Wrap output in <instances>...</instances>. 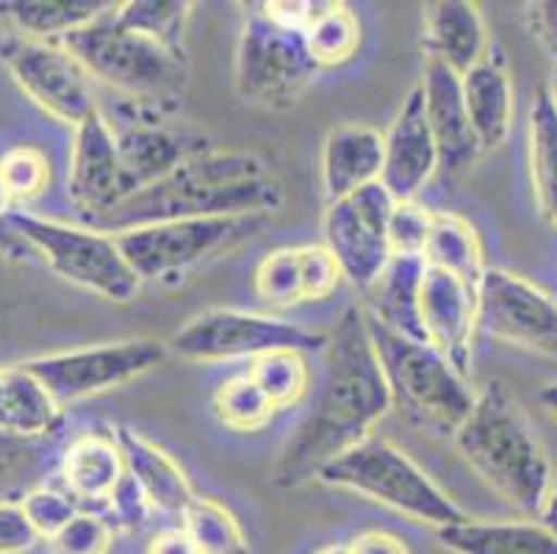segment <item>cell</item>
<instances>
[{"label":"cell","instance_id":"1","mask_svg":"<svg viewBox=\"0 0 557 554\" xmlns=\"http://www.w3.org/2000/svg\"><path fill=\"white\" fill-rule=\"evenodd\" d=\"M392 391L380 366L363 308H347L327 335L313 403L283 444L272 480L297 488L356 450L392 410Z\"/></svg>","mask_w":557,"mask_h":554},{"label":"cell","instance_id":"2","mask_svg":"<svg viewBox=\"0 0 557 554\" xmlns=\"http://www.w3.org/2000/svg\"><path fill=\"white\" fill-rule=\"evenodd\" d=\"M283 202V183L256 152L202 150L164 181L116 206L100 231L206 217H267Z\"/></svg>","mask_w":557,"mask_h":554},{"label":"cell","instance_id":"3","mask_svg":"<svg viewBox=\"0 0 557 554\" xmlns=\"http://www.w3.org/2000/svg\"><path fill=\"white\" fill-rule=\"evenodd\" d=\"M453 439L472 475L513 510L524 516L546 510L557 480L549 452L503 383L478 391L472 414Z\"/></svg>","mask_w":557,"mask_h":554},{"label":"cell","instance_id":"4","mask_svg":"<svg viewBox=\"0 0 557 554\" xmlns=\"http://www.w3.org/2000/svg\"><path fill=\"white\" fill-rule=\"evenodd\" d=\"M114 12V9H111ZM111 12L62 39L92 81L109 86L125 100L153 111L181 106L189 89V56L156 39L123 28Z\"/></svg>","mask_w":557,"mask_h":554},{"label":"cell","instance_id":"5","mask_svg":"<svg viewBox=\"0 0 557 554\" xmlns=\"http://www.w3.org/2000/svg\"><path fill=\"white\" fill-rule=\"evenodd\" d=\"M331 488H342L369 502L388 507L417 525L453 527L466 521V510L444 491L417 460L386 439H367L317 477Z\"/></svg>","mask_w":557,"mask_h":554},{"label":"cell","instance_id":"6","mask_svg":"<svg viewBox=\"0 0 557 554\" xmlns=\"http://www.w3.org/2000/svg\"><path fill=\"white\" fill-rule=\"evenodd\" d=\"M367 324L392 391V403L399 414H405V419L413 424L455 435L478 399L469 374L455 369L428 342L394 333L369 317Z\"/></svg>","mask_w":557,"mask_h":554},{"label":"cell","instance_id":"7","mask_svg":"<svg viewBox=\"0 0 557 554\" xmlns=\"http://www.w3.org/2000/svg\"><path fill=\"white\" fill-rule=\"evenodd\" d=\"M7 222L62 281L109 303H131L139 294L141 281L125 261L114 233L45 220L20 208L9 213Z\"/></svg>","mask_w":557,"mask_h":554},{"label":"cell","instance_id":"8","mask_svg":"<svg viewBox=\"0 0 557 554\" xmlns=\"http://www.w3.org/2000/svg\"><path fill=\"white\" fill-rule=\"evenodd\" d=\"M267 217H206V220H172L128 227L114 233L125 261L141 283L164 281L172 274L209 263L236 250L242 242L261 231Z\"/></svg>","mask_w":557,"mask_h":554},{"label":"cell","instance_id":"9","mask_svg":"<svg viewBox=\"0 0 557 554\" xmlns=\"http://www.w3.org/2000/svg\"><path fill=\"white\" fill-rule=\"evenodd\" d=\"M319 70L302 30L275 23L261 7L245 20L233 75L247 103L272 111L288 109L306 95Z\"/></svg>","mask_w":557,"mask_h":554},{"label":"cell","instance_id":"10","mask_svg":"<svg viewBox=\"0 0 557 554\" xmlns=\"http://www.w3.org/2000/svg\"><path fill=\"white\" fill-rule=\"evenodd\" d=\"M166 355H170L166 342L153 335H136V338L89 344L67 353L39 355L23 360V366L48 389L55 403L67 408L89 396L109 394L145 378Z\"/></svg>","mask_w":557,"mask_h":554},{"label":"cell","instance_id":"11","mask_svg":"<svg viewBox=\"0 0 557 554\" xmlns=\"http://www.w3.org/2000/svg\"><path fill=\"white\" fill-rule=\"evenodd\" d=\"M325 333L306 330L286 319L233 311V308H211L175 330L166 347L191 364H220V360L236 358L256 360L275 349H297L308 355L313 349H325Z\"/></svg>","mask_w":557,"mask_h":554},{"label":"cell","instance_id":"12","mask_svg":"<svg viewBox=\"0 0 557 554\" xmlns=\"http://www.w3.org/2000/svg\"><path fill=\"white\" fill-rule=\"evenodd\" d=\"M0 61L25 98L67 128L75 131L100 111L92 75L62 42L23 37L14 30L0 42Z\"/></svg>","mask_w":557,"mask_h":554},{"label":"cell","instance_id":"13","mask_svg":"<svg viewBox=\"0 0 557 554\" xmlns=\"http://www.w3.org/2000/svg\"><path fill=\"white\" fill-rule=\"evenodd\" d=\"M397 200L383 183L327 202L325 247L336 258L342 278L367 294L394 258L388 222Z\"/></svg>","mask_w":557,"mask_h":554},{"label":"cell","instance_id":"14","mask_svg":"<svg viewBox=\"0 0 557 554\" xmlns=\"http://www.w3.org/2000/svg\"><path fill=\"white\" fill-rule=\"evenodd\" d=\"M478 330L508 347L557 360V299L524 274L485 269L478 286Z\"/></svg>","mask_w":557,"mask_h":554},{"label":"cell","instance_id":"15","mask_svg":"<svg viewBox=\"0 0 557 554\" xmlns=\"http://www.w3.org/2000/svg\"><path fill=\"white\" fill-rule=\"evenodd\" d=\"M67 195L73 206L86 217H92L98 225L116 206H123L128 197H134L114 122L103 111H95L89 120L75 128Z\"/></svg>","mask_w":557,"mask_h":554},{"label":"cell","instance_id":"16","mask_svg":"<svg viewBox=\"0 0 557 554\" xmlns=\"http://www.w3.org/2000/svg\"><path fill=\"white\" fill-rule=\"evenodd\" d=\"M383 175L380 183L397 202L417 200L435 170L442 167L428 114H424L422 86H413L403 109L394 116L392 128L383 134Z\"/></svg>","mask_w":557,"mask_h":554},{"label":"cell","instance_id":"17","mask_svg":"<svg viewBox=\"0 0 557 554\" xmlns=\"http://www.w3.org/2000/svg\"><path fill=\"white\" fill-rule=\"evenodd\" d=\"M424 342L435 347L455 369L469 374L472 342L478 333V288L444 269L428 267L419 297Z\"/></svg>","mask_w":557,"mask_h":554},{"label":"cell","instance_id":"18","mask_svg":"<svg viewBox=\"0 0 557 554\" xmlns=\"http://www.w3.org/2000/svg\"><path fill=\"white\" fill-rule=\"evenodd\" d=\"M419 86H422L424 114H428L442 167L453 175L469 172L483 147H480L472 122H469L460 75L442 61L428 59Z\"/></svg>","mask_w":557,"mask_h":554},{"label":"cell","instance_id":"19","mask_svg":"<svg viewBox=\"0 0 557 554\" xmlns=\"http://www.w3.org/2000/svg\"><path fill=\"white\" fill-rule=\"evenodd\" d=\"M116 141H120L134 195L170 177L197 152L209 150L200 136L170 128L156 120H131L125 128H116Z\"/></svg>","mask_w":557,"mask_h":554},{"label":"cell","instance_id":"20","mask_svg":"<svg viewBox=\"0 0 557 554\" xmlns=\"http://www.w3.org/2000/svg\"><path fill=\"white\" fill-rule=\"evenodd\" d=\"M383 134L372 125L361 122H344L325 136L319 172H322V189L327 202L367 189L380 183L383 175Z\"/></svg>","mask_w":557,"mask_h":554},{"label":"cell","instance_id":"21","mask_svg":"<svg viewBox=\"0 0 557 554\" xmlns=\"http://www.w3.org/2000/svg\"><path fill=\"white\" fill-rule=\"evenodd\" d=\"M424 53L430 61H442L458 75L491 53L488 28L478 3L469 0H442L424 14Z\"/></svg>","mask_w":557,"mask_h":554},{"label":"cell","instance_id":"22","mask_svg":"<svg viewBox=\"0 0 557 554\" xmlns=\"http://www.w3.org/2000/svg\"><path fill=\"white\" fill-rule=\"evenodd\" d=\"M114 439L123 450L125 469L139 482L153 510L184 516V510L195 502L197 494L178 460L166 450H161L156 441H150L148 435L136 433L131 427H116Z\"/></svg>","mask_w":557,"mask_h":554},{"label":"cell","instance_id":"23","mask_svg":"<svg viewBox=\"0 0 557 554\" xmlns=\"http://www.w3.org/2000/svg\"><path fill=\"white\" fill-rule=\"evenodd\" d=\"M460 86H463L469 122H472V131L483 152L503 147L513 131L516 116L513 81H510L503 59L488 53L469 73L460 75Z\"/></svg>","mask_w":557,"mask_h":554},{"label":"cell","instance_id":"24","mask_svg":"<svg viewBox=\"0 0 557 554\" xmlns=\"http://www.w3.org/2000/svg\"><path fill=\"white\" fill-rule=\"evenodd\" d=\"M424 272L428 263L422 256H394L367 292L363 313L394 333L424 342L422 317H419Z\"/></svg>","mask_w":557,"mask_h":554},{"label":"cell","instance_id":"25","mask_svg":"<svg viewBox=\"0 0 557 554\" xmlns=\"http://www.w3.org/2000/svg\"><path fill=\"white\" fill-rule=\"evenodd\" d=\"M453 554H557V535L544 521H488L466 518L438 530Z\"/></svg>","mask_w":557,"mask_h":554},{"label":"cell","instance_id":"26","mask_svg":"<svg viewBox=\"0 0 557 554\" xmlns=\"http://www.w3.org/2000/svg\"><path fill=\"white\" fill-rule=\"evenodd\" d=\"M62 405L23 364H0V435L37 439L53 433L62 421Z\"/></svg>","mask_w":557,"mask_h":554},{"label":"cell","instance_id":"27","mask_svg":"<svg viewBox=\"0 0 557 554\" xmlns=\"http://www.w3.org/2000/svg\"><path fill=\"white\" fill-rule=\"evenodd\" d=\"M125 457L114 435L84 433L70 441L62 457L64 491L75 502L106 505L125 477Z\"/></svg>","mask_w":557,"mask_h":554},{"label":"cell","instance_id":"28","mask_svg":"<svg viewBox=\"0 0 557 554\" xmlns=\"http://www.w3.org/2000/svg\"><path fill=\"white\" fill-rule=\"evenodd\" d=\"M527 164L535 208L557 233V98L549 86L535 91L527 116Z\"/></svg>","mask_w":557,"mask_h":554},{"label":"cell","instance_id":"29","mask_svg":"<svg viewBox=\"0 0 557 554\" xmlns=\"http://www.w3.org/2000/svg\"><path fill=\"white\" fill-rule=\"evenodd\" d=\"M114 7V0H7L0 3V14L23 37L62 42L64 37L92 25Z\"/></svg>","mask_w":557,"mask_h":554},{"label":"cell","instance_id":"30","mask_svg":"<svg viewBox=\"0 0 557 554\" xmlns=\"http://www.w3.org/2000/svg\"><path fill=\"white\" fill-rule=\"evenodd\" d=\"M422 258L428 267L444 269L474 288L480 286L485 269H488L478 231L472 227V222H466L453 211H433Z\"/></svg>","mask_w":557,"mask_h":554},{"label":"cell","instance_id":"31","mask_svg":"<svg viewBox=\"0 0 557 554\" xmlns=\"http://www.w3.org/2000/svg\"><path fill=\"white\" fill-rule=\"evenodd\" d=\"M191 9L195 3L189 0H128V3H116L111 20L123 28L166 45V48L186 50Z\"/></svg>","mask_w":557,"mask_h":554},{"label":"cell","instance_id":"32","mask_svg":"<svg viewBox=\"0 0 557 554\" xmlns=\"http://www.w3.org/2000/svg\"><path fill=\"white\" fill-rule=\"evenodd\" d=\"M181 527L195 541L200 554H250L242 521L222 502L211 496H195L181 516Z\"/></svg>","mask_w":557,"mask_h":554},{"label":"cell","instance_id":"33","mask_svg":"<svg viewBox=\"0 0 557 554\" xmlns=\"http://www.w3.org/2000/svg\"><path fill=\"white\" fill-rule=\"evenodd\" d=\"M247 374L256 380V385L275 410L295 408L311 389V369H308L306 353H297V349H275V353L261 355V358L250 360Z\"/></svg>","mask_w":557,"mask_h":554},{"label":"cell","instance_id":"34","mask_svg":"<svg viewBox=\"0 0 557 554\" xmlns=\"http://www.w3.org/2000/svg\"><path fill=\"white\" fill-rule=\"evenodd\" d=\"M306 42L319 67H338L358 53L361 20L344 3L325 0L322 12L306 28Z\"/></svg>","mask_w":557,"mask_h":554},{"label":"cell","instance_id":"35","mask_svg":"<svg viewBox=\"0 0 557 554\" xmlns=\"http://www.w3.org/2000/svg\"><path fill=\"white\" fill-rule=\"evenodd\" d=\"M211 408L220 424H225L233 433H258L277 414L247 372L222 380L220 389L214 391Z\"/></svg>","mask_w":557,"mask_h":554},{"label":"cell","instance_id":"36","mask_svg":"<svg viewBox=\"0 0 557 554\" xmlns=\"http://www.w3.org/2000/svg\"><path fill=\"white\" fill-rule=\"evenodd\" d=\"M256 294L267 305L288 308V305L306 303V286H302L300 250L297 247H281L258 261L252 274Z\"/></svg>","mask_w":557,"mask_h":554},{"label":"cell","instance_id":"37","mask_svg":"<svg viewBox=\"0 0 557 554\" xmlns=\"http://www.w3.org/2000/svg\"><path fill=\"white\" fill-rule=\"evenodd\" d=\"M0 172H3V181H7L14 206L39 197L50 183V164L45 159V152L28 145L12 147L0 159Z\"/></svg>","mask_w":557,"mask_h":554},{"label":"cell","instance_id":"38","mask_svg":"<svg viewBox=\"0 0 557 554\" xmlns=\"http://www.w3.org/2000/svg\"><path fill=\"white\" fill-rule=\"evenodd\" d=\"M114 543V525L98 513L81 510L48 541L50 554H109Z\"/></svg>","mask_w":557,"mask_h":554},{"label":"cell","instance_id":"39","mask_svg":"<svg viewBox=\"0 0 557 554\" xmlns=\"http://www.w3.org/2000/svg\"><path fill=\"white\" fill-rule=\"evenodd\" d=\"M25 516L32 521V527L37 530L39 538L50 541L55 532L62 530L64 525H70L75 516H78V502L67 494V491H59V488H34L20 500Z\"/></svg>","mask_w":557,"mask_h":554},{"label":"cell","instance_id":"40","mask_svg":"<svg viewBox=\"0 0 557 554\" xmlns=\"http://www.w3.org/2000/svg\"><path fill=\"white\" fill-rule=\"evenodd\" d=\"M433 211L422 208L417 200L397 202L388 222V238H392L394 256H422L430 236Z\"/></svg>","mask_w":557,"mask_h":554},{"label":"cell","instance_id":"41","mask_svg":"<svg viewBox=\"0 0 557 554\" xmlns=\"http://www.w3.org/2000/svg\"><path fill=\"white\" fill-rule=\"evenodd\" d=\"M300 269L302 286H306V303H319L336 292L338 283L344 281L336 258L325 244H300Z\"/></svg>","mask_w":557,"mask_h":554},{"label":"cell","instance_id":"42","mask_svg":"<svg viewBox=\"0 0 557 554\" xmlns=\"http://www.w3.org/2000/svg\"><path fill=\"white\" fill-rule=\"evenodd\" d=\"M106 507H109L111 518H114V527H123V530H139V527L148 525V518L156 513L145 491L139 488V482L128 471L120 480V485L114 488V494L109 496Z\"/></svg>","mask_w":557,"mask_h":554},{"label":"cell","instance_id":"43","mask_svg":"<svg viewBox=\"0 0 557 554\" xmlns=\"http://www.w3.org/2000/svg\"><path fill=\"white\" fill-rule=\"evenodd\" d=\"M42 538L32 527L20 502H0V554L32 552Z\"/></svg>","mask_w":557,"mask_h":554},{"label":"cell","instance_id":"44","mask_svg":"<svg viewBox=\"0 0 557 554\" xmlns=\"http://www.w3.org/2000/svg\"><path fill=\"white\" fill-rule=\"evenodd\" d=\"M349 554H410L403 538L386 530H367L347 543Z\"/></svg>","mask_w":557,"mask_h":554},{"label":"cell","instance_id":"45","mask_svg":"<svg viewBox=\"0 0 557 554\" xmlns=\"http://www.w3.org/2000/svg\"><path fill=\"white\" fill-rule=\"evenodd\" d=\"M530 25H533L535 39L557 59V0L533 3L530 7Z\"/></svg>","mask_w":557,"mask_h":554},{"label":"cell","instance_id":"46","mask_svg":"<svg viewBox=\"0 0 557 554\" xmlns=\"http://www.w3.org/2000/svg\"><path fill=\"white\" fill-rule=\"evenodd\" d=\"M145 554H200V552H197L195 541L186 535L184 527H170V530H161L150 538L148 552Z\"/></svg>","mask_w":557,"mask_h":554},{"label":"cell","instance_id":"47","mask_svg":"<svg viewBox=\"0 0 557 554\" xmlns=\"http://www.w3.org/2000/svg\"><path fill=\"white\" fill-rule=\"evenodd\" d=\"M12 211H14V200L12 195H9L7 181H3V172H0V220H7Z\"/></svg>","mask_w":557,"mask_h":554},{"label":"cell","instance_id":"48","mask_svg":"<svg viewBox=\"0 0 557 554\" xmlns=\"http://www.w3.org/2000/svg\"><path fill=\"white\" fill-rule=\"evenodd\" d=\"M541 516L546 518L544 525H549L552 532L557 535V480H555V491H552V496H549V505H546V510L541 513Z\"/></svg>","mask_w":557,"mask_h":554},{"label":"cell","instance_id":"49","mask_svg":"<svg viewBox=\"0 0 557 554\" xmlns=\"http://www.w3.org/2000/svg\"><path fill=\"white\" fill-rule=\"evenodd\" d=\"M541 403H544L546 408H549V414L557 419V383L549 385V389H546L544 394H541Z\"/></svg>","mask_w":557,"mask_h":554},{"label":"cell","instance_id":"50","mask_svg":"<svg viewBox=\"0 0 557 554\" xmlns=\"http://www.w3.org/2000/svg\"><path fill=\"white\" fill-rule=\"evenodd\" d=\"M313 554H349V546L347 543H327V546L317 549Z\"/></svg>","mask_w":557,"mask_h":554},{"label":"cell","instance_id":"51","mask_svg":"<svg viewBox=\"0 0 557 554\" xmlns=\"http://www.w3.org/2000/svg\"><path fill=\"white\" fill-rule=\"evenodd\" d=\"M549 89H552V95H555V98H557V64H555V73H552V86H549Z\"/></svg>","mask_w":557,"mask_h":554}]
</instances>
